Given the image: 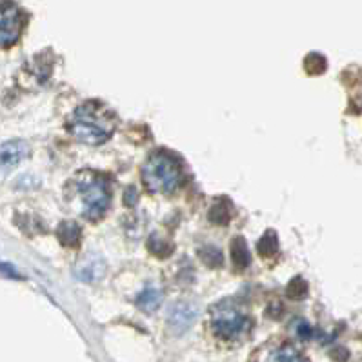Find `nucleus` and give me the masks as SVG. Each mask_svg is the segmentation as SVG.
<instances>
[{
    "instance_id": "11",
    "label": "nucleus",
    "mask_w": 362,
    "mask_h": 362,
    "mask_svg": "<svg viewBox=\"0 0 362 362\" xmlns=\"http://www.w3.org/2000/svg\"><path fill=\"white\" fill-rule=\"evenodd\" d=\"M231 217H233V208H231L230 201H226V199L215 202L209 209V221L214 224H218V226H226Z\"/></svg>"
},
{
    "instance_id": "10",
    "label": "nucleus",
    "mask_w": 362,
    "mask_h": 362,
    "mask_svg": "<svg viewBox=\"0 0 362 362\" xmlns=\"http://www.w3.org/2000/svg\"><path fill=\"white\" fill-rule=\"evenodd\" d=\"M231 259H233V266L239 272H244L250 266V252H247V244L243 237H237L231 243Z\"/></svg>"
},
{
    "instance_id": "8",
    "label": "nucleus",
    "mask_w": 362,
    "mask_h": 362,
    "mask_svg": "<svg viewBox=\"0 0 362 362\" xmlns=\"http://www.w3.org/2000/svg\"><path fill=\"white\" fill-rule=\"evenodd\" d=\"M81 235H82L81 226H78L77 222H73V221L62 222V224L59 226V230H57V237H59V240L68 247L78 246V243H81Z\"/></svg>"
},
{
    "instance_id": "19",
    "label": "nucleus",
    "mask_w": 362,
    "mask_h": 362,
    "mask_svg": "<svg viewBox=\"0 0 362 362\" xmlns=\"http://www.w3.org/2000/svg\"><path fill=\"white\" fill-rule=\"evenodd\" d=\"M295 332H297V335L300 337V339H308V337H311V328L308 326V322H304V320H298L297 326H295Z\"/></svg>"
},
{
    "instance_id": "17",
    "label": "nucleus",
    "mask_w": 362,
    "mask_h": 362,
    "mask_svg": "<svg viewBox=\"0 0 362 362\" xmlns=\"http://www.w3.org/2000/svg\"><path fill=\"white\" fill-rule=\"evenodd\" d=\"M288 297L293 298V300H303L308 295V282L303 277H295L293 281L288 284V290H286Z\"/></svg>"
},
{
    "instance_id": "3",
    "label": "nucleus",
    "mask_w": 362,
    "mask_h": 362,
    "mask_svg": "<svg viewBox=\"0 0 362 362\" xmlns=\"http://www.w3.org/2000/svg\"><path fill=\"white\" fill-rule=\"evenodd\" d=\"M77 189L82 199V215L90 221L103 217L111 197L106 180L97 173L82 171L77 177Z\"/></svg>"
},
{
    "instance_id": "18",
    "label": "nucleus",
    "mask_w": 362,
    "mask_h": 362,
    "mask_svg": "<svg viewBox=\"0 0 362 362\" xmlns=\"http://www.w3.org/2000/svg\"><path fill=\"white\" fill-rule=\"evenodd\" d=\"M201 255H202V260H204V264H208L209 268H217V266L222 264V255L217 247L206 246L201 252Z\"/></svg>"
},
{
    "instance_id": "2",
    "label": "nucleus",
    "mask_w": 362,
    "mask_h": 362,
    "mask_svg": "<svg viewBox=\"0 0 362 362\" xmlns=\"http://www.w3.org/2000/svg\"><path fill=\"white\" fill-rule=\"evenodd\" d=\"M142 182L148 192L157 195L173 193L182 182V171L179 162L168 153H153L142 168Z\"/></svg>"
},
{
    "instance_id": "12",
    "label": "nucleus",
    "mask_w": 362,
    "mask_h": 362,
    "mask_svg": "<svg viewBox=\"0 0 362 362\" xmlns=\"http://www.w3.org/2000/svg\"><path fill=\"white\" fill-rule=\"evenodd\" d=\"M264 362H308L300 351L293 346H281V348L273 349L272 354L266 357Z\"/></svg>"
},
{
    "instance_id": "7",
    "label": "nucleus",
    "mask_w": 362,
    "mask_h": 362,
    "mask_svg": "<svg viewBox=\"0 0 362 362\" xmlns=\"http://www.w3.org/2000/svg\"><path fill=\"white\" fill-rule=\"evenodd\" d=\"M197 319V308L189 303H177L168 311V322L177 333H182Z\"/></svg>"
},
{
    "instance_id": "4",
    "label": "nucleus",
    "mask_w": 362,
    "mask_h": 362,
    "mask_svg": "<svg viewBox=\"0 0 362 362\" xmlns=\"http://www.w3.org/2000/svg\"><path fill=\"white\" fill-rule=\"evenodd\" d=\"M209 322H211V329H214L215 335L226 339V341L240 339L250 329V319L246 317V313L231 303H222L214 306Z\"/></svg>"
},
{
    "instance_id": "13",
    "label": "nucleus",
    "mask_w": 362,
    "mask_h": 362,
    "mask_svg": "<svg viewBox=\"0 0 362 362\" xmlns=\"http://www.w3.org/2000/svg\"><path fill=\"white\" fill-rule=\"evenodd\" d=\"M162 293L157 290V288H144L141 293L136 295V306L144 311H155L158 306H160Z\"/></svg>"
},
{
    "instance_id": "6",
    "label": "nucleus",
    "mask_w": 362,
    "mask_h": 362,
    "mask_svg": "<svg viewBox=\"0 0 362 362\" xmlns=\"http://www.w3.org/2000/svg\"><path fill=\"white\" fill-rule=\"evenodd\" d=\"M30 155V148L26 142L9 141L0 144V173L13 170Z\"/></svg>"
},
{
    "instance_id": "5",
    "label": "nucleus",
    "mask_w": 362,
    "mask_h": 362,
    "mask_svg": "<svg viewBox=\"0 0 362 362\" xmlns=\"http://www.w3.org/2000/svg\"><path fill=\"white\" fill-rule=\"evenodd\" d=\"M26 17L11 0H0V47H11L24 30Z\"/></svg>"
},
{
    "instance_id": "1",
    "label": "nucleus",
    "mask_w": 362,
    "mask_h": 362,
    "mask_svg": "<svg viewBox=\"0 0 362 362\" xmlns=\"http://www.w3.org/2000/svg\"><path fill=\"white\" fill-rule=\"evenodd\" d=\"M117 126L115 113L104 104L91 100L75 110L69 120V132L84 144H103L113 135Z\"/></svg>"
},
{
    "instance_id": "16",
    "label": "nucleus",
    "mask_w": 362,
    "mask_h": 362,
    "mask_svg": "<svg viewBox=\"0 0 362 362\" xmlns=\"http://www.w3.org/2000/svg\"><path fill=\"white\" fill-rule=\"evenodd\" d=\"M148 247H149V252L153 253V255L160 257V259L171 255V252H173V246H171L168 240L160 239L158 235H151V239H149V243H148Z\"/></svg>"
},
{
    "instance_id": "9",
    "label": "nucleus",
    "mask_w": 362,
    "mask_h": 362,
    "mask_svg": "<svg viewBox=\"0 0 362 362\" xmlns=\"http://www.w3.org/2000/svg\"><path fill=\"white\" fill-rule=\"evenodd\" d=\"M77 275L78 279H82V281L86 282L97 281V279H100L104 275V262L100 259H97V257H93V259H86L84 262L78 266Z\"/></svg>"
},
{
    "instance_id": "15",
    "label": "nucleus",
    "mask_w": 362,
    "mask_h": 362,
    "mask_svg": "<svg viewBox=\"0 0 362 362\" xmlns=\"http://www.w3.org/2000/svg\"><path fill=\"white\" fill-rule=\"evenodd\" d=\"M326 68H328V62L320 53H310L304 59V69H306L308 75H320V73L326 71Z\"/></svg>"
},
{
    "instance_id": "14",
    "label": "nucleus",
    "mask_w": 362,
    "mask_h": 362,
    "mask_svg": "<svg viewBox=\"0 0 362 362\" xmlns=\"http://www.w3.org/2000/svg\"><path fill=\"white\" fill-rule=\"evenodd\" d=\"M279 252V239L275 231H266L264 237L259 240V253L262 257H275Z\"/></svg>"
}]
</instances>
